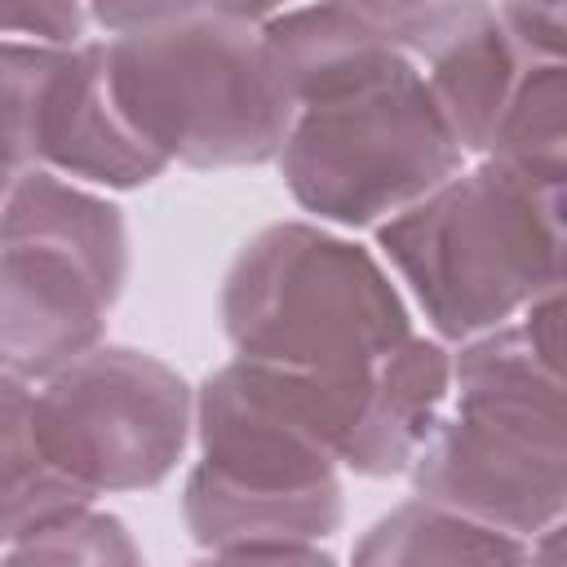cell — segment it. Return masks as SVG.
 Segmentation results:
<instances>
[{"label": "cell", "instance_id": "obj_12", "mask_svg": "<svg viewBox=\"0 0 567 567\" xmlns=\"http://www.w3.org/2000/svg\"><path fill=\"white\" fill-rule=\"evenodd\" d=\"M452 394V346L434 332H412L377 359L359 390L354 421L341 443V470L394 478L412 465Z\"/></svg>", "mask_w": 567, "mask_h": 567}, {"label": "cell", "instance_id": "obj_21", "mask_svg": "<svg viewBox=\"0 0 567 567\" xmlns=\"http://www.w3.org/2000/svg\"><path fill=\"white\" fill-rule=\"evenodd\" d=\"M208 9V0H84L89 22H97L106 35H124V31H142V27H159L186 13Z\"/></svg>", "mask_w": 567, "mask_h": 567}, {"label": "cell", "instance_id": "obj_1", "mask_svg": "<svg viewBox=\"0 0 567 567\" xmlns=\"http://www.w3.org/2000/svg\"><path fill=\"white\" fill-rule=\"evenodd\" d=\"M372 239L412 315L456 346L563 288L567 213L563 190L478 159L372 226Z\"/></svg>", "mask_w": 567, "mask_h": 567}, {"label": "cell", "instance_id": "obj_15", "mask_svg": "<svg viewBox=\"0 0 567 567\" xmlns=\"http://www.w3.org/2000/svg\"><path fill=\"white\" fill-rule=\"evenodd\" d=\"M89 501L97 496L62 474L40 443L35 381L0 372V549Z\"/></svg>", "mask_w": 567, "mask_h": 567}, {"label": "cell", "instance_id": "obj_14", "mask_svg": "<svg viewBox=\"0 0 567 567\" xmlns=\"http://www.w3.org/2000/svg\"><path fill=\"white\" fill-rule=\"evenodd\" d=\"M350 558L372 567H421V563L523 567L532 563V540L412 492L354 540Z\"/></svg>", "mask_w": 567, "mask_h": 567}, {"label": "cell", "instance_id": "obj_6", "mask_svg": "<svg viewBox=\"0 0 567 567\" xmlns=\"http://www.w3.org/2000/svg\"><path fill=\"white\" fill-rule=\"evenodd\" d=\"M465 159L408 58L350 93L297 106L275 155L297 208L337 230L381 226Z\"/></svg>", "mask_w": 567, "mask_h": 567}, {"label": "cell", "instance_id": "obj_23", "mask_svg": "<svg viewBox=\"0 0 567 567\" xmlns=\"http://www.w3.org/2000/svg\"><path fill=\"white\" fill-rule=\"evenodd\" d=\"M359 13H368V18H377V22H399V18H408V13H416V9H425V4H434V0H350Z\"/></svg>", "mask_w": 567, "mask_h": 567}, {"label": "cell", "instance_id": "obj_8", "mask_svg": "<svg viewBox=\"0 0 567 567\" xmlns=\"http://www.w3.org/2000/svg\"><path fill=\"white\" fill-rule=\"evenodd\" d=\"M363 381H328L235 354L195 385L190 439L199 461L252 487L341 478V443Z\"/></svg>", "mask_w": 567, "mask_h": 567}, {"label": "cell", "instance_id": "obj_19", "mask_svg": "<svg viewBox=\"0 0 567 567\" xmlns=\"http://www.w3.org/2000/svg\"><path fill=\"white\" fill-rule=\"evenodd\" d=\"M84 27H89L84 0H0V35L4 40L80 44Z\"/></svg>", "mask_w": 567, "mask_h": 567}, {"label": "cell", "instance_id": "obj_16", "mask_svg": "<svg viewBox=\"0 0 567 567\" xmlns=\"http://www.w3.org/2000/svg\"><path fill=\"white\" fill-rule=\"evenodd\" d=\"M474 159H492L532 186L567 190V58H532L518 71Z\"/></svg>", "mask_w": 567, "mask_h": 567}, {"label": "cell", "instance_id": "obj_22", "mask_svg": "<svg viewBox=\"0 0 567 567\" xmlns=\"http://www.w3.org/2000/svg\"><path fill=\"white\" fill-rule=\"evenodd\" d=\"M288 4H297V0H208V9L230 13V18H244V22H266L270 13L288 9Z\"/></svg>", "mask_w": 567, "mask_h": 567}, {"label": "cell", "instance_id": "obj_11", "mask_svg": "<svg viewBox=\"0 0 567 567\" xmlns=\"http://www.w3.org/2000/svg\"><path fill=\"white\" fill-rule=\"evenodd\" d=\"M35 168H53L97 190H137L164 177L168 159L146 146L142 133L115 106L106 80V40L66 44L44 93Z\"/></svg>", "mask_w": 567, "mask_h": 567}, {"label": "cell", "instance_id": "obj_9", "mask_svg": "<svg viewBox=\"0 0 567 567\" xmlns=\"http://www.w3.org/2000/svg\"><path fill=\"white\" fill-rule=\"evenodd\" d=\"M390 31L461 151L478 155L518 71L532 62L496 0H434L390 22Z\"/></svg>", "mask_w": 567, "mask_h": 567}, {"label": "cell", "instance_id": "obj_3", "mask_svg": "<svg viewBox=\"0 0 567 567\" xmlns=\"http://www.w3.org/2000/svg\"><path fill=\"white\" fill-rule=\"evenodd\" d=\"M217 319L239 359L328 381H363L416 332L377 248L315 217L270 221L239 244L221 275Z\"/></svg>", "mask_w": 567, "mask_h": 567}, {"label": "cell", "instance_id": "obj_5", "mask_svg": "<svg viewBox=\"0 0 567 567\" xmlns=\"http://www.w3.org/2000/svg\"><path fill=\"white\" fill-rule=\"evenodd\" d=\"M128 261V221L106 190L53 168L13 173L0 199V372L40 381L106 341Z\"/></svg>", "mask_w": 567, "mask_h": 567}, {"label": "cell", "instance_id": "obj_20", "mask_svg": "<svg viewBox=\"0 0 567 567\" xmlns=\"http://www.w3.org/2000/svg\"><path fill=\"white\" fill-rule=\"evenodd\" d=\"M567 0H496L514 40L532 58H567Z\"/></svg>", "mask_w": 567, "mask_h": 567}, {"label": "cell", "instance_id": "obj_2", "mask_svg": "<svg viewBox=\"0 0 567 567\" xmlns=\"http://www.w3.org/2000/svg\"><path fill=\"white\" fill-rule=\"evenodd\" d=\"M416 496L523 540L567 514L563 368L545 363L518 319L452 346V394L403 470Z\"/></svg>", "mask_w": 567, "mask_h": 567}, {"label": "cell", "instance_id": "obj_4", "mask_svg": "<svg viewBox=\"0 0 567 567\" xmlns=\"http://www.w3.org/2000/svg\"><path fill=\"white\" fill-rule=\"evenodd\" d=\"M106 80L142 142L199 173L275 164L292 124L257 22L217 9L111 35Z\"/></svg>", "mask_w": 567, "mask_h": 567}, {"label": "cell", "instance_id": "obj_10", "mask_svg": "<svg viewBox=\"0 0 567 567\" xmlns=\"http://www.w3.org/2000/svg\"><path fill=\"white\" fill-rule=\"evenodd\" d=\"M341 478L310 487H252L195 461L182 478V523L208 558L226 563H332L341 532Z\"/></svg>", "mask_w": 567, "mask_h": 567}, {"label": "cell", "instance_id": "obj_7", "mask_svg": "<svg viewBox=\"0 0 567 567\" xmlns=\"http://www.w3.org/2000/svg\"><path fill=\"white\" fill-rule=\"evenodd\" d=\"M195 390L137 346L97 341L35 381V430L49 461L89 496L159 487L186 456Z\"/></svg>", "mask_w": 567, "mask_h": 567}, {"label": "cell", "instance_id": "obj_13", "mask_svg": "<svg viewBox=\"0 0 567 567\" xmlns=\"http://www.w3.org/2000/svg\"><path fill=\"white\" fill-rule=\"evenodd\" d=\"M257 31L292 111L350 93L403 58L394 31L350 0H297L257 22Z\"/></svg>", "mask_w": 567, "mask_h": 567}, {"label": "cell", "instance_id": "obj_17", "mask_svg": "<svg viewBox=\"0 0 567 567\" xmlns=\"http://www.w3.org/2000/svg\"><path fill=\"white\" fill-rule=\"evenodd\" d=\"M62 53L66 44L0 35V168L4 173L35 168L40 111H44V93L53 84Z\"/></svg>", "mask_w": 567, "mask_h": 567}, {"label": "cell", "instance_id": "obj_24", "mask_svg": "<svg viewBox=\"0 0 567 567\" xmlns=\"http://www.w3.org/2000/svg\"><path fill=\"white\" fill-rule=\"evenodd\" d=\"M9 182H13V173H4V168H0V199H4V190H9Z\"/></svg>", "mask_w": 567, "mask_h": 567}, {"label": "cell", "instance_id": "obj_18", "mask_svg": "<svg viewBox=\"0 0 567 567\" xmlns=\"http://www.w3.org/2000/svg\"><path fill=\"white\" fill-rule=\"evenodd\" d=\"M9 563H142V545L124 527V518L97 509V501L66 509L62 518L35 527L31 536L0 549Z\"/></svg>", "mask_w": 567, "mask_h": 567}]
</instances>
